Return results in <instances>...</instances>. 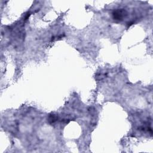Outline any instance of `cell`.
<instances>
[{"label": "cell", "instance_id": "obj_1", "mask_svg": "<svg viewBox=\"0 0 153 153\" xmlns=\"http://www.w3.org/2000/svg\"><path fill=\"white\" fill-rule=\"evenodd\" d=\"M126 12L124 10H117L114 11L113 13V17L116 20H121L124 17V14Z\"/></svg>", "mask_w": 153, "mask_h": 153}, {"label": "cell", "instance_id": "obj_2", "mask_svg": "<svg viewBox=\"0 0 153 153\" xmlns=\"http://www.w3.org/2000/svg\"><path fill=\"white\" fill-rule=\"evenodd\" d=\"M57 120V117L56 116H55V114H52L49 116L48 118V121H49L50 123H54Z\"/></svg>", "mask_w": 153, "mask_h": 153}]
</instances>
